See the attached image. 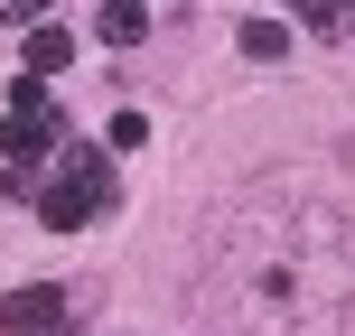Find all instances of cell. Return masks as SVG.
<instances>
[{
  "mask_svg": "<svg viewBox=\"0 0 355 336\" xmlns=\"http://www.w3.org/2000/svg\"><path fill=\"white\" fill-rule=\"evenodd\" d=\"M346 10H355V0H346Z\"/></svg>",
  "mask_w": 355,
  "mask_h": 336,
  "instance_id": "obj_13",
  "label": "cell"
},
{
  "mask_svg": "<svg viewBox=\"0 0 355 336\" xmlns=\"http://www.w3.org/2000/svg\"><path fill=\"white\" fill-rule=\"evenodd\" d=\"M234 47H243L252 66H281V56H290V28H281V19H243V28H234Z\"/></svg>",
  "mask_w": 355,
  "mask_h": 336,
  "instance_id": "obj_7",
  "label": "cell"
},
{
  "mask_svg": "<svg viewBox=\"0 0 355 336\" xmlns=\"http://www.w3.org/2000/svg\"><path fill=\"white\" fill-rule=\"evenodd\" d=\"M56 168H66L94 206H112V150H103V141H66V150H56Z\"/></svg>",
  "mask_w": 355,
  "mask_h": 336,
  "instance_id": "obj_5",
  "label": "cell"
},
{
  "mask_svg": "<svg viewBox=\"0 0 355 336\" xmlns=\"http://www.w3.org/2000/svg\"><path fill=\"white\" fill-rule=\"evenodd\" d=\"M0 19H10V28H37V19H47V0H0Z\"/></svg>",
  "mask_w": 355,
  "mask_h": 336,
  "instance_id": "obj_11",
  "label": "cell"
},
{
  "mask_svg": "<svg viewBox=\"0 0 355 336\" xmlns=\"http://www.w3.org/2000/svg\"><path fill=\"white\" fill-rule=\"evenodd\" d=\"M75 290H56V281H37V290H10L0 299V336H75Z\"/></svg>",
  "mask_w": 355,
  "mask_h": 336,
  "instance_id": "obj_3",
  "label": "cell"
},
{
  "mask_svg": "<svg viewBox=\"0 0 355 336\" xmlns=\"http://www.w3.org/2000/svg\"><path fill=\"white\" fill-rule=\"evenodd\" d=\"M309 37H318V47H346V37H355V10H346V0H318V10H309Z\"/></svg>",
  "mask_w": 355,
  "mask_h": 336,
  "instance_id": "obj_9",
  "label": "cell"
},
{
  "mask_svg": "<svg viewBox=\"0 0 355 336\" xmlns=\"http://www.w3.org/2000/svg\"><path fill=\"white\" fill-rule=\"evenodd\" d=\"M355 299V224L309 196H262L206 224V308L234 336H327Z\"/></svg>",
  "mask_w": 355,
  "mask_h": 336,
  "instance_id": "obj_1",
  "label": "cell"
},
{
  "mask_svg": "<svg viewBox=\"0 0 355 336\" xmlns=\"http://www.w3.org/2000/svg\"><path fill=\"white\" fill-rule=\"evenodd\" d=\"M141 141H150V112H112V122H103V150H112V159L141 150Z\"/></svg>",
  "mask_w": 355,
  "mask_h": 336,
  "instance_id": "obj_10",
  "label": "cell"
},
{
  "mask_svg": "<svg viewBox=\"0 0 355 336\" xmlns=\"http://www.w3.org/2000/svg\"><path fill=\"white\" fill-rule=\"evenodd\" d=\"M37 215H47L56 233H85V224H94V215H103V206H94V196L75 187L66 168H56V177H37Z\"/></svg>",
  "mask_w": 355,
  "mask_h": 336,
  "instance_id": "obj_4",
  "label": "cell"
},
{
  "mask_svg": "<svg viewBox=\"0 0 355 336\" xmlns=\"http://www.w3.org/2000/svg\"><path fill=\"white\" fill-rule=\"evenodd\" d=\"M19 47H28V75H66V66H75V28H56V19L19 28Z\"/></svg>",
  "mask_w": 355,
  "mask_h": 336,
  "instance_id": "obj_6",
  "label": "cell"
},
{
  "mask_svg": "<svg viewBox=\"0 0 355 336\" xmlns=\"http://www.w3.org/2000/svg\"><path fill=\"white\" fill-rule=\"evenodd\" d=\"M56 150H66V103L47 94V75H19L10 112H0V159L10 168H47Z\"/></svg>",
  "mask_w": 355,
  "mask_h": 336,
  "instance_id": "obj_2",
  "label": "cell"
},
{
  "mask_svg": "<svg viewBox=\"0 0 355 336\" xmlns=\"http://www.w3.org/2000/svg\"><path fill=\"white\" fill-rule=\"evenodd\" d=\"M281 10H300V19H309V10H318V0H281Z\"/></svg>",
  "mask_w": 355,
  "mask_h": 336,
  "instance_id": "obj_12",
  "label": "cell"
},
{
  "mask_svg": "<svg viewBox=\"0 0 355 336\" xmlns=\"http://www.w3.org/2000/svg\"><path fill=\"white\" fill-rule=\"evenodd\" d=\"M94 19H103V47H141V37H150V10H141V0H103Z\"/></svg>",
  "mask_w": 355,
  "mask_h": 336,
  "instance_id": "obj_8",
  "label": "cell"
}]
</instances>
